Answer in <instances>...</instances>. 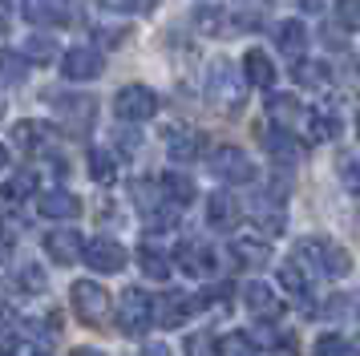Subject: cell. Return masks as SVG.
<instances>
[{"label": "cell", "mask_w": 360, "mask_h": 356, "mask_svg": "<svg viewBox=\"0 0 360 356\" xmlns=\"http://www.w3.org/2000/svg\"><path fill=\"white\" fill-rule=\"evenodd\" d=\"M82 259L94 267V272L114 275V272L126 267V247H122L117 239H89V243H85V255Z\"/></svg>", "instance_id": "obj_11"}, {"label": "cell", "mask_w": 360, "mask_h": 356, "mask_svg": "<svg viewBox=\"0 0 360 356\" xmlns=\"http://www.w3.org/2000/svg\"><path fill=\"white\" fill-rule=\"evenodd\" d=\"M300 4H304L308 13H316V8H320V0H300Z\"/></svg>", "instance_id": "obj_47"}, {"label": "cell", "mask_w": 360, "mask_h": 356, "mask_svg": "<svg viewBox=\"0 0 360 356\" xmlns=\"http://www.w3.org/2000/svg\"><path fill=\"white\" fill-rule=\"evenodd\" d=\"M198 312V295H186V291H166L154 300V324L158 328H182Z\"/></svg>", "instance_id": "obj_8"}, {"label": "cell", "mask_w": 360, "mask_h": 356, "mask_svg": "<svg viewBox=\"0 0 360 356\" xmlns=\"http://www.w3.org/2000/svg\"><path fill=\"white\" fill-rule=\"evenodd\" d=\"M8 166V146H0V170Z\"/></svg>", "instance_id": "obj_46"}, {"label": "cell", "mask_w": 360, "mask_h": 356, "mask_svg": "<svg viewBox=\"0 0 360 356\" xmlns=\"http://www.w3.org/2000/svg\"><path fill=\"white\" fill-rule=\"evenodd\" d=\"M336 20L348 32H360V0H336Z\"/></svg>", "instance_id": "obj_37"}, {"label": "cell", "mask_w": 360, "mask_h": 356, "mask_svg": "<svg viewBox=\"0 0 360 356\" xmlns=\"http://www.w3.org/2000/svg\"><path fill=\"white\" fill-rule=\"evenodd\" d=\"M13 284H17L20 291H29V295H41V291L49 288V279H45V272H41L37 263H25V267H17Z\"/></svg>", "instance_id": "obj_31"}, {"label": "cell", "mask_w": 360, "mask_h": 356, "mask_svg": "<svg viewBox=\"0 0 360 356\" xmlns=\"http://www.w3.org/2000/svg\"><path fill=\"white\" fill-rule=\"evenodd\" d=\"M251 219H255V227H259L267 239H276V235H283V227H288V210H283L279 198H259L255 210H251Z\"/></svg>", "instance_id": "obj_21"}, {"label": "cell", "mask_w": 360, "mask_h": 356, "mask_svg": "<svg viewBox=\"0 0 360 356\" xmlns=\"http://www.w3.org/2000/svg\"><path fill=\"white\" fill-rule=\"evenodd\" d=\"M259 142H263V150L271 154L276 162H283V166H295V162L304 158V142L295 138V129H283V126H267L259 129Z\"/></svg>", "instance_id": "obj_9"}, {"label": "cell", "mask_w": 360, "mask_h": 356, "mask_svg": "<svg viewBox=\"0 0 360 356\" xmlns=\"http://www.w3.org/2000/svg\"><path fill=\"white\" fill-rule=\"evenodd\" d=\"M33 186H37V174H29V170H20V174L13 178L8 186H4V194H8V198H25V194L33 191Z\"/></svg>", "instance_id": "obj_40"}, {"label": "cell", "mask_w": 360, "mask_h": 356, "mask_svg": "<svg viewBox=\"0 0 360 356\" xmlns=\"http://www.w3.org/2000/svg\"><path fill=\"white\" fill-rule=\"evenodd\" d=\"M25 57H29V61H53V57H57V45H53L49 37H29V49H25Z\"/></svg>", "instance_id": "obj_38"}, {"label": "cell", "mask_w": 360, "mask_h": 356, "mask_svg": "<svg viewBox=\"0 0 360 356\" xmlns=\"http://www.w3.org/2000/svg\"><path fill=\"white\" fill-rule=\"evenodd\" d=\"M25 73H29L25 57H17V53H0V81L17 85V81H25Z\"/></svg>", "instance_id": "obj_34"}, {"label": "cell", "mask_w": 360, "mask_h": 356, "mask_svg": "<svg viewBox=\"0 0 360 356\" xmlns=\"http://www.w3.org/2000/svg\"><path fill=\"white\" fill-rule=\"evenodd\" d=\"M138 356H170V348H166V344H142Z\"/></svg>", "instance_id": "obj_41"}, {"label": "cell", "mask_w": 360, "mask_h": 356, "mask_svg": "<svg viewBox=\"0 0 360 356\" xmlns=\"http://www.w3.org/2000/svg\"><path fill=\"white\" fill-rule=\"evenodd\" d=\"M53 110L61 113V122L73 134H85V129L94 126V117H98V101L85 94H57L53 97Z\"/></svg>", "instance_id": "obj_7"}, {"label": "cell", "mask_w": 360, "mask_h": 356, "mask_svg": "<svg viewBox=\"0 0 360 356\" xmlns=\"http://www.w3.org/2000/svg\"><path fill=\"white\" fill-rule=\"evenodd\" d=\"M114 110L122 122H150L158 113V94L150 85H126V89H117Z\"/></svg>", "instance_id": "obj_6"}, {"label": "cell", "mask_w": 360, "mask_h": 356, "mask_svg": "<svg viewBox=\"0 0 360 356\" xmlns=\"http://www.w3.org/2000/svg\"><path fill=\"white\" fill-rule=\"evenodd\" d=\"M89 178L101 182V186H110L117 178V162H114L110 150H89Z\"/></svg>", "instance_id": "obj_30"}, {"label": "cell", "mask_w": 360, "mask_h": 356, "mask_svg": "<svg viewBox=\"0 0 360 356\" xmlns=\"http://www.w3.org/2000/svg\"><path fill=\"white\" fill-rule=\"evenodd\" d=\"M150 324H154V295L142 288H126L117 304V328L126 336H146Z\"/></svg>", "instance_id": "obj_2"}, {"label": "cell", "mask_w": 360, "mask_h": 356, "mask_svg": "<svg viewBox=\"0 0 360 356\" xmlns=\"http://www.w3.org/2000/svg\"><path fill=\"white\" fill-rule=\"evenodd\" d=\"M308 106H300V97L292 94H271L267 97V122L283 129H300V117H304Z\"/></svg>", "instance_id": "obj_18"}, {"label": "cell", "mask_w": 360, "mask_h": 356, "mask_svg": "<svg viewBox=\"0 0 360 356\" xmlns=\"http://www.w3.org/2000/svg\"><path fill=\"white\" fill-rule=\"evenodd\" d=\"M0 117H4V101H0Z\"/></svg>", "instance_id": "obj_49"}, {"label": "cell", "mask_w": 360, "mask_h": 356, "mask_svg": "<svg viewBox=\"0 0 360 356\" xmlns=\"http://www.w3.org/2000/svg\"><path fill=\"white\" fill-rule=\"evenodd\" d=\"M311 356H352V348H348V340L336 336V332H328V336L316 340V348H311Z\"/></svg>", "instance_id": "obj_36"}, {"label": "cell", "mask_w": 360, "mask_h": 356, "mask_svg": "<svg viewBox=\"0 0 360 356\" xmlns=\"http://www.w3.org/2000/svg\"><path fill=\"white\" fill-rule=\"evenodd\" d=\"M259 352V340L251 332H227L219 336V356H255Z\"/></svg>", "instance_id": "obj_28"}, {"label": "cell", "mask_w": 360, "mask_h": 356, "mask_svg": "<svg viewBox=\"0 0 360 356\" xmlns=\"http://www.w3.org/2000/svg\"><path fill=\"white\" fill-rule=\"evenodd\" d=\"M300 134H304L308 142H336V138H340V117L332 110H304Z\"/></svg>", "instance_id": "obj_15"}, {"label": "cell", "mask_w": 360, "mask_h": 356, "mask_svg": "<svg viewBox=\"0 0 360 356\" xmlns=\"http://www.w3.org/2000/svg\"><path fill=\"white\" fill-rule=\"evenodd\" d=\"M73 356H105V352H98V348H73Z\"/></svg>", "instance_id": "obj_44"}, {"label": "cell", "mask_w": 360, "mask_h": 356, "mask_svg": "<svg viewBox=\"0 0 360 356\" xmlns=\"http://www.w3.org/2000/svg\"><path fill=\"white\" fill-rule=\"evenodd\" d=\"M13 142L20 150H41V146L49 142V129L41 126V122H17L13 126Z\"/></svg>", "instance_id": "obj_29"}, {"label": "cell", "mask_w": 360, "mask_h": 356, "mask_svg": "<svg viewBox=\"0 0 360 356\" xmlns=\"http://www.w3.org/2000/svg\"><path fill=\"white\" fill-rule=\"evenodd\" d=\"M166 154H170V162H195L202 154V138L186 126L166 129Z\"/></svg>", "instance_id": "obj_20"}, {"label": "cell", "mask_w": 360, "mask_h": 356, "mask_svg": "<svg viewBox=\"0 0 360 356\" xmlns=\"http://www.w3.org/2000/svg\"><path fill=\"white\" fill-rule=\"evenodd\" d=\"M158 191L174 203V207H186V203H195V178L182 174V170H166L162 178H158Z\"/></svg>", "instance_id": "obj_27"}, {"label": "cell", "mask_w": 360, "mask_h": 356, "mask_svg": "<svg viewBox=\"0 0 360 356\" xmlns=\"http://www.w3.org/2000/svg\"><path fill=\"white\" fill-rule=\"evenodd\" d=\"M37 210H41L45 219H77V215H82V198L69 194V191H45L41 203H37Z\"/></svg>", "instance_id": "obj_22"}, {"label": "cell", "mask_w": 360, "mask_h": 356, "mask_svg": "<svg viewBox=\"0 0 360 356\" xmlns=\"http://www.w3.org/2000/svg\"><path fill=\"white\" fill-rule=\"evenodd\" d=\"M239 219H243V210H239V198H235V194L214 191L211 198H207V223H211L214 231H235Z\"/></svg>", "instance_id": "obj_16"}, {"label": "cell", "mask_w": 360, "mask_h": 356, "mask_svg": "<svg viewBox=\"0 0 360 356\" xmlns=\"http://www.w3.org/2000/svg\"><path fill=\"white\" fill-rule=\"evenodd\" d=\"M356 138H360V113H356Z\"/></svg>", "instance_id": "obj_48"}, {"label": "cell", "mask_w": 360, "mask_h": 356, "mask_svg": "<svg viewBox=\"0 0 360 356\" xmlns=\"http://www.w3.org/2000/svg\"><path fill=\"white\" fill-rule=\"evenodd\" d=\"M138 267H142V275H150V279H170V272H174V259L166 255L154 239H146L142 247H138Z\"/></svg>", "instance_id": "obj_23"}, {"label": "cell", "mask_w": 360, "mask_h": 356, "mask_svg": "<svg viewBox=\"0 0 360 356\" xmlns=\"http://www.w3.org/2000/svg\"><path fill=\"white\" fill-rule=\"evenodd\" d=\"M231 259L247 272H255V267H267L271 247H267V239H231Z\"/></svg>", "instance_id": "obj_24"}, {"label": "cell", "mask_w": 360, "mask_h": 356, "mask_svg": "<svg viewBox=\"0 0 360 356\" xmlns=\"http://www.w3.org/2000/svg\"><path fill=\"white\" fill-rule=\"evenodd\" d=\"M340 182L352 194H360V158H356V154H344V158H340Z\"/></svg>", "instance_id": "obj_39"}, {"label": "cell", "mask_w": 360, "mask_h": 356, "mask_svg": "<svg viewBox=\"0 0 360 356\" xmlns=\"http://www.w3.org/2000/svg\"><path fill=\"white\" fill-rule=\"evenodd\" d=\"M45 255H49L53 263L69 267V263H77V259L85 255V239L73 231V227H57V231L45 235Z\"/></svg>", "instance_id": "obj_12"}, {"label": "cell", "mask_w": 360, "mask_h": 356, "mask_svg": "<svg viewBox=\"0 0 360 356\" xmlns=\"http://www.w3.org/2000/svg\"><path fill=\"white\" fill-rule=\"evenodd\" d=\"M243 77L251 85H259V89H271L276 85V65H271V57L263 49H247L243 53Z\"/></svg>", "instance_id": "obj_25"}, {"label": "cell", "mask_w": 360, "mask_h": 356, "mask_svg": "<svg viewBox=\"0 0 360 356\" xmlns=\"http://www.w3.org/2000/svg\"><path fill=\"white\" fill-rule=\"evenodd\" d=\"M8 247H13V239H8V231H4V227H0V259L8 255Z\"/></svg>", "instance_id": "obj_43"}, {"label": "cell", "mask_w": 360, "mask_h": 356, "mask_svg": "<svg viewBox=\"0 0 360 356\" xmlns=\"http://www.w3.org/2000/svg\"><path fill=\"white\" fill-rule=\"evenodd\" d=\"M279 288L295 295V300H308L311 291V272L300 263V259H288V263H279Z\"/></svg>", "instance_id": "obj_26"}, {"label": "cell", "mask_w": 360, "mask_h": 356, "mask_svg": "<svg viewBox=\"0 0 360 356\" xmlns=\"http://www.w3.org/2000/svg\"><path fill=\"white\" fill-rule=\"evenodd\" d=\"M61 73H65L69 81H94L101 73V53L89 49V45L69 49L65 57H61Z\"/></svg>", "instance_id": "obj_13"}, {"label": "cell", "mask_w": 360, "mask_h": 356, "mask_svg": "<svg viewBox=\"0 0 360 356\" xmlns=\"http://www.w3.org/2000/svg\"><path fill=\"white\" fill-rule=\"evenodd\" d=\"M186 356H219V336H211V332H191L186 336Z\"/></svg>", "instance_id": "obj_35"}, {"label": "cell", "mask_w": 360, "mask_h": 356, "mask_svg": "<svg viewBox=\"0 0 360 356\" xmlns=\"http://www.w3.org/2000/svg\"><path fill=\"white\" fill-rule=\"evenodd\" d=\"M174 263H179L186 275H195V279H207L214 275V251L207 243H179V251H174Z\"/></svg>", "instance_id": "obj_14"}, {"label": "cell", "mask_w": 360, "mask_h": 356, "mask_svg": "<svg viewBox=\"0 0 360 356\" xmlns=\"http://www.w3.org/2000/svg\"><path fill=\"white\" fill-rule=\"evenodd\" d=\"M292 259H300L311 275H328V279L352 275V255H348V247H344V243H332V239H320V235L295 243Z\"/></svg>", "instance_id": "obj_1"}, {"label": "cell", "mask_w": 360, "mask_h": 356, "mask_svg": "<svg viewBox=\"0 0 360 356\" xmlns=\"http://www.w3.org/2000/svg\"><path fill=\"white\" fill-rule=\"evenodd\" d=\"M328 77H332V65L304 61V57H300V65H295V81H304V85H324Z\"/></svg>", "instance_id": "obj_33"}, {"label": "cell", "mask_w": 360, "mask_h": 356, "mask_svg": "<svg viewBox=\"0 0 360 356\" xmlns=\"http://www.w3.org/2000/svg\"><path fill=\"white\" fill-rule=\"evenodd\" d=\"M195 25H198V32H207V37H223L227 16H223V8H214V4H202V8H195Z\"/></svg>", "instance_id": "obj_32"}, {"label": "cell", "mask_w": 360, "mask_h": 356, "mask_svg": "<svg viewBox=\"0 0 360 356\" xmlns=\"http://www.w3.org/2000/svg\"><path fill=\"white\" fill-rule=\"evenodd\" d=\"M207 94H211V101L223 106V110H239V106H243V81L235 77V65L231 61L211 65V73H207Z\"/></svg>", "instance_id": "obj_5"}, {"label": "cell", "mask_w": 360, "mask_h": 356, "mask_svg": "<svg viewBox=\"0 0 360 356\" xmlns=\"http://www.w3.org/2000/svg\"><path fill=\"white\" fill-rule=\"evenodd\" d=\"M211 174L231 182V186H243V182H255V162L239 146H219L211 154Z\"/></svg>", "instance_id": "obj_4"}, {"label": "cell", "mask_w": 360, "mask_h": 356, "mask_svg": "<svg viewBox=\"0 0 360 356\" xmlns=\"http://www.w3.org/2000/svg\"><path fill=\"white\" fill-rule=\"evenodd\" d=\"M243 304H247V312H251L255 320H263V324H276L279 316H283V304H279L276 288H267L263 279H251V284L243 288Z\"/></svg>", "instance_id": "obj_10"}, {"label": "cell", "mask_w": 360, "mask_h": 356, "mask_svg": "<svg viewBox=\"0 0 360 356\" xmlns=\"http://www.w3.org/2000/svg\"><path fill=\"white\" fill-rule=\"evenodd\" d=\"M4 32H8V13L0 8V37H4Z\"/></svg>", "instance_id": "obj_45"}, {"label": "cell", "mask_w": 360, "mask_h": 356, "mask_svg": "<svg viewBox=\"0 0 360 356\" xmlns=\"http://www.w3.org/2000/svg\"><path fill=\"white\" fill-rule=\"evenodd\" d=\"M276 49L288 61H300V57L308 53V29H304V20H279L276 25Z\"/></svg>", "instance_id": "obj_17"}, {"label": "cell", "mask_w": 360, "mask_h": 356, "mask_svg": "<svg viewBox=\"0 0 360 356\" xmlns=\"http://www.w3.org/2000/svg\"><path fill=\"white\" fill-rule=\"evenodd\" d=\"M126 4H130L134 13H150L154 8V0H126Z\"/></svg>", "instance_id": "obj_42"}, {"label": "cell", "mask_w": 360, "mask_h": 356, "mask_svg": "<svg viewBox=\"0 0 360 356\" xmlns=\"http://www.w3.org/2000/svg\"><path fill=\"white\" fill-rule=\"evenodd\" d=\"M73 16V0H25V20L33 25H65Z\"/></svg>", "instance_id": "obj_19"}, {"label": "cell", "mask_w": 360, "mask_h": 356, "mask_svg": "<svg viewBox=\"0 0 360 356\" xmlns=\"http://www.w3.org/2000/svg\"><path fill=\"white\" fill-rule=\"evenodd\" d=\"M69 300H73V312L82 324H105V316H110V291L94 279H77L69 288Z\"/></svg>", "instance_id": "obj_3"}]
</instances>
